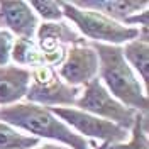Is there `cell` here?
I'll use <instances>...</instances> for the list:
<instances>
[{
	"label": "cell",
	"instance_id": "d6986e66",
	"mask_svg": "<svg viewBox=\"0 0 149 149\" xmlns=\"http://www.w3.org/2000/svg\"><path fill=\"white\" fill-rule=\"evenodd\" d=\"M36 149H68L65 146H59V144H53V142H42L41 146H37Z\"/></svg>",
	"mask_w": 149,
	"mask_h": 149
},
{
	"label": "cell",
	"instance_id": "5b68a950",
	"mask_svg": "<svg viewBox=\"0 0 149 149\" xmlns=\"http://www.w3.org/2000/svg\"><path fill=\"white\" fill-rule=\"evenodd\" d=\"M78 93L80 88L66 85L58 76V71L54 68L39 65L31 68V83L24 100L46 109L73 107L78 98Z\"/></svg>",
	"mask_w": 149,
	"mask_h": 149
},
{
	"label": "cell",
	"instance_id": "ba28073f",
	"mask_svg": "<svg viewBox=\"0 0 149 149\" xmlns=\"http://www.w3.org/2000/svg\"><path fill=\"white\" fill-rule=\"evenodd\" d=\"M39 19L32 12L29 2L0 0V29L9 31L15 39H34Z\"/></svg>",
	"mask_w": 149,
	"mask_h": 149
},
{
	"label": "cell",
	"instance_id": "52a82bcc",
	"mask_svg": "<svg viewBox=\"0 0 149 149\" xmlns=\"http://www.w3.org/2000/svg\"><path fill=\"white\" fill-rule=\"evenodd\" d=\"M56 71L66 85L83 88L92 80L98 78V58L95 49L88 42L68 47L65 61Z\"/></svg>",
	"mask_w": 149,
	"mask_h": 149
},
{
	"label": "cell",
	"instance_id": "7a4b0ae2",
	"mask_svg": "<svg viewBox=\"0 0 149 149\" xmlns=\"http://www.w3.org/2000/svg\"><path fill=\"white\" fill-rule=\"evenodd\" d=\"M90 46L97 53L98 80L107 88V92L122 105L139 113H148V92L144 90L137 74L132 71V68L124 59L122 46H109L97 42H92Z\"/></svg>",
	"mask_w": 149,
	"mask_h": 149
},
{
	"label": "cell",
	"instance_id": "30bf717a",
	"mask_svg": "<svg viewBox=\"0 0 149 149\" xmlns=\"http://www.w3.org/2000/svg\"><path fill=\"white\" fill-rule=\"evenodd\" d=\"M71 3L80 9L98 12L120 24H124L130 15L149 9L148 0H73Z\"/></svg>",
	"mask_w": 149,
	"mask_h": 149
},
{
	"label": "cell",
	"instance_id": "277c9868",
	"mask_svg": "<svg viewBox=\"0 0 149 149\" xmlns=\"http://www.w3.org/2000/svg\"><path fill=\"white\" fill-rule=\"evenodd\" d=\"M73 107L78 110L86 112V113H92L98 119L109 120L125 130H130L137 113H139V112L122 105L119 100H115L107 92V88L100 83L98 78L92 80L88 85L80 88L78 98Z\"/></svg>",
	"mask_w": 149,
	"mask_h": 149
},
{
	"label": "cell",
	"instance_id": "ffe728a7",
	"mask_svg": "<svg viewBox=\"0 0 149 149\" xmlns=\"http://www.w3.org/2000/svg\"><path fill=\"white\" fill-rule=\"evenodd\" d=\"M109 148V144H105V142H98V144H95L92 149H107Z\"/></svg>",
	"mask_w": 149,
	"mask_h": 149
},
{
	"label": "cell",
	"instance_id": "ac0fdd59",
	"mask_svg": "<svg viewBox=\"0 0 149 149\" xmlns=\"http://www.w3.org/2000/svg\"><path fill=\"white\" fill-rule=\"evenodd\" d=\"M124 26L127 27H134V29H144V27H149V9L142 10V12H137L134 15H130Z\"/></svg>",
	"mask_w": 149,
	"mask_h": 149
},
{
	"label": "cell",
	"instance_id": "9c48e42d",
	"mask_svg": "<svg viewBox=\"0 0 149 149\" xmlns=\"http://www.w3.org/2000/svg\"><path fill=\"white\" fill-rule=\"evenodd\" d=\"M29 83L31 70L15 65L0 68V109L22 102L26 98Z\"/></svg>",
	"mask_w": 149,
	"mask_h": 149
},
{
	"label": "cell",
	"instance_id": "9a60e30c",
	"mask_svg": "<svg viewBox=\"0 0 149 149\" xmlns=\"http://www.w3.org/2000/svg\"><path fill=\"white\" fill-rule=\"evenodd\" d=\"M107 149H149L148 139V113H137L129 130V137L124 142L110 144Z\"/></svg>",
	"mask_w": 149,
	"mask_h": 149
},
{
	"label": "cell",
	"instance_id": "4fadbf2b",
	"mask_svg": "<svg viewBox=\"0 0 149 149\" xmlns=\"http://www.w3.org/2000/svg\"><path fill=\"white\" fill-rule=\"evenodd\" d=\"M10 61L12 65L19 66V68H26V70L42 65V58H41L36 41L34 39H15Z\"/></svg>",
	"mask_w": 149,
	"mask_h": 149
},
{
	"label": "cell",
	"instance_id": "3957f363",
	"mask_svg": "<svg viewBox=\"0 0 149 149\" xmlns=\"http://www.w3.org/2000/svg\"><path fill=\"white\" fill-rule=\"evenodd\" d=\"M61 10H63V19L70 22L78 31V34L90 44L97 42L109 46H124L129 41L137 39L139 34L137 29L127 27L90 9H80L71 2L61 0Z\"/></svg>",
	"mask_w": 149,
	"mask_h": 149
},
{
	"label": "cell",
	"instance_id": "8fae6325",
	"mask_svg": "<svg viewBox=\"0 0 149 149\" xmlns=\"http://www.w3.org/2000/svg\"><path fill=\"white\" fill-rule=\"evenodd\" d=\"M122 54L132 71L137 74L144 90L149 92V42H142L139 39L129 41L122 46Z\"/></svg>",
	"mask_w": 149,
	"mask_h": 149
},
{
	"label": "cell",
	"instance_id": "2e32d148",
	"mask_svg": "<svg viewBox=\"0 0 149 149\" xmlns=\"http://www.w3.org/2000/svg\"><path fill=\"white\" fill-rule=\"evenodd\" d=\"M32 12L37 15L42 22H58L63 20V10H61V2H53V0H32L29 2Z\"/></svg>",
	"mask_w": 149,
	"mask_h": 149
},
{
	"label": "cell",
	"instance_id": "5bb4252c",
	"mask_svg": "<svg viewBox=\"0 0 149 149\" xmlns=\"http://www.w3.org/2000/svg\"><path fill=\"white\" fill-rule=\"evenodd\" d=\"M42 142L24 134L5 122H0V149H36Z\"/></svg>",
	"mask_w": 149,
	"mask_h": 149
},
{
	"label": "cell",
	"instance_id": "e0dca14e",
	"mask_svg": "<svg viewBox=\"0 0 149 149\" xmlns=\"http://www.w3.org/2000/svg\"><path fill=\"white\" fill-rule=\"evenodd\" d=\"M14 42H15V36L5 29H0V68L12 65L10 56H12Z\"/></svg>",
	"mask_w": 149,
	"mask_h": 149
},
{
	"label": "cell",
	"instance_id": "6da1fadb",
	"mask_svg": "<svg viewBox=\"0 0 149 149\" xmlns=\"http://www.w3.org/2000/svg\"><path fill=\"white\" fill-rule=\"evenodd\" d=\"M0 122H5L41 142L47 141L68 149H92L95 146V142L73 132L59 117H56L51 109L26 100L0 109Z\"/></svg>",
	"mask_w": 149,
	"mask_h": 149
},
{
	"label": "cell",
	"instance_id": "7c38bea8",
	"mask_svg": "<svg viewBox=\"0 0 149 149\" xmlns=\"http://www.w3.org/2000/svg\"><path fill=\"white\" fill-rule=\"evenodd\" d=\"M34 39H51V41H56V42H59V44H63L66 47L86 44V41L78 34V31L70 22H66L65 19L58 20V22H42V24H39Z\"/></svg>",
	"mask_w": 149,
	"mask_h": 149
},
{
	"label": "cell",
	"instance_id": "8992f818",
	"mask_svg": "<svg viewBox=\"0 0 149 149\" xmlns=\"http://www.w3.org/2000/svg\"><path fill=\"white\" fill-rule=\"evenodd\" d=\"M56 117H59L70 129L86 141H97L105 144H119L129 137V130L122 129L119 125L109 120L98 119L92 113L78 110L74 107H56L51 109Z\"/></svg>",
	"mask_w": 149,
	"mask_h": 149
}]
</instances>
